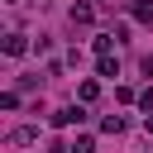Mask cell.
<instances>
[{
    "instance_id": "obj_1",
    "label": "cell",
    "mask_w": 153,
    "mask_h": 153,
    "mask_svg": "<svg viewBox=\"0 0 153 153\" xmlns=\"http://www.w3.org/2000/svg\"><path fill=\"white\" fill-rule=\"evenodd\" d=\"M81 120H86V110H81V105H62V110L53 115V124H57V129H67V124H81Z\"/></svg>"
},
{
    "instance_id": "obj_2",
    "label": "cell",
    "mask_w": 153,
    "mask_h": 153,
    "mask_svg": "<svg viewBox=\"0 0 153 153\" xmlns=\"http://www.w3.org/2000/svg\"><path fill=\"white\" fill-rule=\"evenodd\" d=\"M129 10H134V19H143V24H153V0H134Z\"/></svg>"
},
{
    "instance_id": "obj_3",
    "label": "cell",
    "mask_w": 153,
    "mask_h": 153,
    "mask_svg": "<svg viewBox=\"0 0 153 153\" xmlns=\"http://www.w3.org/2000/svg\"><path fill=\"white\" fill-rule=\"evenodd\" d=\"M5 53L19 57V53H24V33H10V38H5Z\"/></svg>"
},
{
    "instance_id": "obj_4",
    "label": "cell",
    "mask_w": 153,
    "mask_h": 153,
    "mask_svg": "<svg viewBox=\"0 0 153 153\" xmlns=\"http://www.w3.org/2000/svg\"><path fill=\"white\" fill-rule=\"evenodd\" d=\"M100 129H105V134H120V129H124V115H105Z\"/></svg>"
},
{
    "instance_id": "obj_5",
    "label": "cell",
    "mask_w": 153,
    "mask_h": 153,
    "mask_svg": "<svg viewBox=\"0 0 153 153\" xmlns=\"http://www.w3.org/2000/svg\"><path fill=\"white\" fill-rule=\"evenodd\" d=\"M72 24H91V10L86 5H72Z\"/></svg>"
},
{
    "instance_id": "obj_6",
    "label": "cell",
    "mask_w": 153,
    "mask_h": 153,
    "mask_svg": "<svg viewBox=\"0 0 153 153\" xmlns=\"http://www.w3.org/2000/svg\"><path fill=\"white\" fill-rule=\"evenodd\" d=\"M96 67H100V76H115V72H120V62H115V57H100Z\"/></svg>"
},
{
    "instance_id": "obj_7",
    "label": "cell",
    "mask_w": 153,
    "mask_h": 153,
    "mask_svg": "<svg viewBox=\"0 0 153 153\" xmlns=\"http://www.w3.org/2000/svg\"><path fill=\"white\" fill-rule=\"evenodd\" d=\"M76 96H81V100H96V96H100V86H96V81H81V91H76Z\"/></svg>"
},
{
    "instance_id": "obj_8",
    "label": "cell",
    "mask_w": 153,
    "mask_h": 153,
    "mask_svg": "<svg viewBox=\"0 0 153 153\" xmlns=\"http://www.w3.org/2000/svg\"><path fill=\"white\" fill-rule=\"evenodd\" d=\"M72 153H91V139H86V134H81V139H76V143H72Z\"/></svg>"
}]
</instances>
